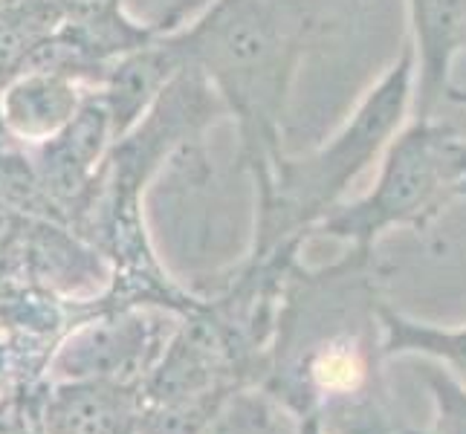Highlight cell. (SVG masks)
<instances>
[{
	"mask_svg": "<svg viewBox=\"0 0 466 434\" xmlns=\"http://www.w3.org/2000/svg\"><path fill=\"white\" fill-rule=\"evenodd\" d=\"M316 29L308 0H215L195 26L174 35L235 116L240 163L255 183L284 156L287 99Z\"/></svg>",
	"mask_w": 466,
	"mask_h": 434,
	"instance_id": "1",
	"label": "cell"
},
{
	"mask_svg": "<svg viewBox=\"0 0 466 434\" xmlns=\"http://www.w3.org/2000/svg\"><path fill=\"white\" fill-rule=\"evenodd\" d=\"M417 56L411 38L377 87L362 99L357 114L330 142L308 156H281L258 188V235L255 255L264 258L287 240H304L333 208L342 206L350 183L389 148L397 127L403 125L414 96Z\"/></svg>",
	"mask_w": 466,
	"mask_h": 434,
	"instance_id": "2",
	"label": "cell"
},
{
	"mask_svg": "<svg viewBox=\"0 0 466 434\" xmlns=\"http://www.w3.org/2000/svg\"><path fill=\"white\" fill-rule=\"evenodd\" d=\"M466 188V131L438 116H417L389 142L374 188L319 223L316 232L339 237L362 255L391 227L423 229Z\"/></svg>",
	"mask_w": 466,
	"mask_h": 434,
	"instance_id": "3",
	"label": "cell"
},
{
	"mask_svg": "<svg viewBox=\"0 0 466 434\" xmlns=\"http://www.w3.org/2000/svg\"><path fill=\"white\" fill-rule=\"evenodd\" d=\"M163 348L159 325L146 310H107L67 333L50 359V379L142 382Z\"/></svg>",
	"mask_w": 466,
	"mask_h": 434,
	"instance_id": "4",
	"label": "cell"
},
{
	"mask_svg": "<svg viewBox=\"0 0 466 434\" xmlns=\"http://www.w3.org/2000/svg\"><path fill=\"white\" fill-rule=\"evenodd\" d=\"M114 145L116 127L110 107L99 90H90L70 125L35 148V174L56 197L78 200L93 195Z\"/></svg>",
	"mask_w": 466,
	"mask_h": 434,
	"instance_id": "5",
	"label": "cell"
},
{
	"mask_svg": "<svg viewBox=\"0 0 466 434\" xmlns=\"http://www.w3.org/2000/svg\"><path fill=\"white\" fill-rule=\"evenodd\" d=\"M85 87L76 78L53 70H21L0 90L4 134L29 148L58 136L85 102Z\"/></svg>",
	"mask_w": 466,
	"mask_h": 434,
	"instance_id": "6",
	"label": "cell"
},
{
	"mask_svg": "<svg viewBox=\"0 0 466 434\" xmlns=\"http://www.w3.org/2000/svg\"><path fill=\"white\" fill-rule=\"evenodd\" d=\"M146 394L142 382H53L46 394L50 434H139Z\"/></svg>",
	"mask_w": 466,
	"mask_h": 434,
	"instance_id": "7",
	"label": "cell"
},
{
	"mask_svg": "<svg viewBox=\"0 0 466 434\" xmlns=\"http://www.w3.org/2000/svg\"><path fill=\"white\" fill-rule=\"evenodd\" d=\"M417 56V116H435L452 87V64L466 46V0H409Z\"/></svg>",
	"mask_w": 466,
	"mask_h": 434,
	"instance_id": "8",
	"label": "cell"
},
{
	"mask_svg": "<svg viewBox=\"0 0 466 434\" xmlns=\"http://www.w3.org/2000/svg\"><path fill=\"white\" fill-rule=\"evenodd\" d=\"M186 67V56L177 38L148 41L110 64L105 82L96 87L110 107L116 139L131 134L157 105L163 90Z\"/></svg>",
	"mask_w": 466,
	"mask_h": 434,
	"instance_id": "9",
	"label": "cell"
},
{
	"mask_svg": "<svg viewBox=\"0 0 466 434\" xmlns=\"http://www.w3.org/2000/svg\"><path fill=\"white\" fill-rule=\"evenodd\" d=\"M18 252L29 278L46 293L85 296L99 293L110 281V267L99 252L46 220L26 223Z\"/></svg>",
	"mask_w": 466,
	"mask_h": 434,
	"instance_id": "10",
	"label": "cell"
},
{
	"mask_svg": "<svg viewBox=\"0 0 466 434\" xmlns=\"http://www.w3.org/2000/svg\"><path fill=\"white\" fill-rule=\"evenodd\" d=\"M382 330V357L394 353H423L441 362L458 382L466 385V325L463 328H431L400 316L397 310L377 304Z\"/></svg>",
	"mask_w": 466,
	"mask_h": 434,
	"instance_id": "11",
	"label": "cell"
},
{
	"mask_svg": "<svg viewBox=\"0 0 466 434\" xmlns=\"http://www.w3.org/2000/svg\"><path fill=\"white\" fill-rule=\"evenodd\" d=\"M203 434H301V414L272 389L238 385Z\"/></svg>",
	"mask_w": 466,
	"mask_h": 434,
	"instance_id": "12",
	"label": "cell"
},
{
	"mask_svg": "<svg viewBox=\"0 0 466 434\" xmlns=\"http://www.w3.org/2000/svg\"><path fill=\"white\" fill-rule=\"evenodd\" d=\"M235 389H215V391L186 394L174 399H157V403L146 399L139 434H203V429L215 417L220 403Z\"/></svg>",
	"mask_w": 466,
	"mask_h": 434,
	"instance_id": "13",
	"label": "cell"
},
{
	"mask_svg": "<svg viewBox=\"0 0 466 434\" xmlns=\"http://www.w3.org/2000/svg\"><path fill=\"white\" fill-rule=\"evenodd\" d=\"M215 0H119V9L151 41L174 38L195 26Z\"/></svg>",
	"mask_w": 466,
	"mask_h": 434,
	"instance_id": "14",
	"label": "cell"
},
{
	"mask_svg": "<svg viewBox=\"0 0 466 434\" xmlns=\"http://www.w3.org/2000/svg\"><path fill=\"white\" fill-rule=\"evenodd\" d=\"M420 377L438 406V420L429 434H466V385L458 382L446 368L435 365H423Z\"/></svg>",
	"mask_w": 466,
	"mask_h": 434,
	"instance_id": "15",
	"label": "cell"
},
{
	"mask_svg": "<svg viewBox=\"0 0 466 434\" xmlns=\"http://www.w3.org/2000/svg\"><path fill=\"white\" fill-rule=\"evenodd\" d=\"M44 406L46 397L32 391L0 397V434H50Z\"/></svg>",
	"mask_w": 466,
	"mask_h": 434,
	"instance_id": "16",
	"label": "cell"
},
{
	"mask_svg": "<svg viewBox=\"0 0 466 434\" xmlns=\"http://www.w3.org/2000/svg\"><path fill=\"white\" fill-rule=\"evenodd\" d=\"M61 24H99L122 15L119 0H56Z\"/></svg>",
	"mask_w": 466,
	"mask_h": 434,
	"instance_id": "17",
	"label": "cell"
},
{
	"mask_svg": "<svg viewBox=\"0 0 466 434\" xmlns=\"http://www.w3.org/2000/svg\"><path fill=\"white\" fill-rule=\"evenodd\" d=\"M24 229H26V223L21 220V215L0 197V272H4L9 255L18 252Z\"/></svg>",
	"mask_w": 466,
	"mask_h": 434,
	"instance_id": "18",
	"label": "cell"
},
{
	"mask_svg": "<svg viewBox=\"0 0 466 434\" xmlns=\"http://www.w3.org/2000/svg\"><path fill=\"white\" fill-rule=\"evenodd\" d=\"M301 434H321V426L316 420V414L308 411V414H301Z\"/></svg>",
	"mask_w": 466,
	"mask_h": 434,
	"instance_id": "19",
	"label": "cell"
},
{
	"mask_svg": "<svg viewBox=\"0 0 466 434\" xmlns=\"http://www.w3.org/2000/svg\"><path fill=\"white\" fill-rule=\"evenodd\" d=\"M446 105H455V107L466 110V90H458L452 85V87H449V93H446Z\"/></svg>",
	"mask_w": 466,
	"mask_h": 434,
	"instance_id": "20",
	"label": "cell"
}]
</instances>
